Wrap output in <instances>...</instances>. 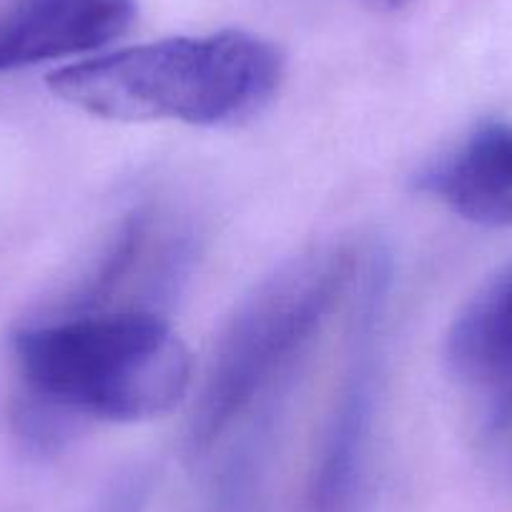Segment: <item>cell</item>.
<instances>
[{
	"instance_id": "cell-1",
	"label": "cell",
	"mask_w": 512,
	"mask_h": 512,
	"mask_svg": "<svg viewBox=\"0 0 512 512\" xmlns=\"http://www.w3.org/2000/svg\"><path fill=\"white\" fill-rule=\"evenodd\" d=\"M284 81L274 43L244 31L181 36L83 58L48 76L53 96L108 121L236 126L262 113Z\"/></svg>"
},
{
	"instance_id": "cell-2",
	"label": "cell",
	"mask_w": 512,
	"mask_h": 512,
	"mask_svg": "<svg viewBox=\"0 0 512 512\" xmlns=\"http://www.w3.org/2000/svg\"><path fill=\"white\" fill-rule=\"evenodd\" d=\"M23 392L73 422H141L174 410L191 390L186 344L159 312L53 314L13 334Z\"/></svg>"
},
{
	"instance_id": "cell-3",
	"label": "cell",
	"mask_w": 512,
	"mask_h": 512,
	"mask_svg": "<svg viewBox=\"0 0 512 512\" xmlns=\"http://www.w3.org/2000/svg\"><path fill=\"white\" fill-rule=\"evenodd\" d=\"M362 249L324 244L294 256L236 307L211 352L186 445L194 457L229 435L289 372L329 314L352 294Z\"/></svg>"
},
{
	"instance_id": "cell-4",
	"label": "cell",
	"mask_w": 512,
	"mask_h": 512,
	"mask_svg": "<svg viewBox=\"0 0 512 512\" xmlns=\"http://www.w3.org/2000/svg\"><path fill=\"white\" fill-rule=\"evenodd\" d=\"M390 284V254L377 246L364 249L352 284L347 357L304 482L302 512H354L359 505L372 450Z\"/></svg>"
},
{
	"instance_id": "cell-5",
	"label": "cell",
	"mask_w": 512,
	"mask_h": 512,
	"mask_svg": "<svg viewBox=\"0 0 512 512\" xmlns=\"http://www.w3.org/2000/svg\"><path fill=\"white\" fill-rule=\"evenodd\" d=\"M136 21V0H16L0 13V73L111 46Z\"/></svg>"
},
{
	"instance_id": "cell-6",
	"label": "cell",
	"mask_w": 512,
	"mask_h": 512,
	"mask_svg": "<svg viewBox=\"0 0 512 512\" xmlns=\"http://www.w3.org/2000/svg\"><path fill=\"white\" fill-rule=\"evenodd\" d=\"M422 194L480 226H512V123L475 128L415 176Z\"/></svg>"
},
{
	"instance_id": "cell-7",
	"label": "cell",
	"mask_w": 512,
	"mask_h": 512,
	"mask_svg": "<svg viewBox=\"0 0 512 512\" xmlns=\"http://www.w3.org/2000/svg\"><path fill=\"white\" fill-rule=\"evenodd\" d=\"M447 362L480 402L482 427L512 410V264L455 319Z\"/></svg>"
},
{
	"instance_id": "cell-8",
	"label": "cell",
	"mask_w": 512,
	"mask_h": 512,
	"mask_svg": "<svg viewBox=\"0 0 512 512\" xmlns=\"http://www.w3.org/2000/svg\"><path fill=\"white\" fill-rule=\"evenodd\" d=\"M482 430H485V437L492 450L497 452V460H500L507 480L512 482V410L497 417L495 422L485 425Z\"/></svg>"
},
{
	"instance_id": "cell-9",
	"label": "cell",
	"mask_w": 512,
	"mask_h": 512,
	"mask_svg": "<svg viewBox=\"0 0 512 512\" xmlns=\"http://www.w3.org/2000/svg\"><path fill=\"white\" fill-rule=\"evenodd\" d=\"M369 3L379 11H397V8H405L410 0H369Z\"/></svg>"
},
{
	"instance_id": "cell-10",
	"label": "cell",
	"mask_w": 512,
	"mask_h": 512,
	"mask_svg": "<svg viewBox=\"0 0 512 512\" xmlns=\"http://www.w3.org/2000/svg\"><path fill=\"white\" fill-rule=\"evenodd\" d=\"M103 512H121V510H116V507H103Z\"/></svg>"
}]
</instances>
